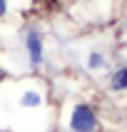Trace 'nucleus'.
<instances>
[{
    "label": "nucleus",
    "instance_id": "nucleus-1",
    "mask_svg": "<svg viewBox=\"0 0 127 132\" xmlns=\"http://www.w3.org/2000/svg\"><path fill=\"white\" fill-rule=\"evenodd\" d=\"M0 107L20 115H45L52 107V90L43 75H20L0 87Z\"/></svg>",
    "mask_w": 127,
    "mask_h": 132
},
{
    "label": "nucleus",
    "instance_id": "nucleus-2",
    "mask_svg": "<svg viewBox=\"0 0 127 132\" xmlns=\"http://www.w3.org/2000/svg\"><path fill=\"white\" fill-rule=\"evenodd\" d=\"M62 132H102V112L92 100L70 95L57 110Z\"/></svg>",
    "mask_w": 127,
    "mask_h": 132
},
{
    "label": "nucleus",
    "instance_id": "nucleus-3",
    "mask_svg": "<svg viewBox=\"0 0 127 132\" xmlns=\"http://www.w3.org/2000/svg\"><path fill=\"white\" fill-rule=\"evenodd\" d=\"M125 0H67L65 13L80 28H107L120 18Z\"/></svg>",
    "mask_w": 127,
    "mask_h": 132
},
{
    "label": "nucleus",
    "instance_id": "nucleus-4",
    "mask_svg": "<svg viewBox=\"0 0 127 132\" xmlns=\"http://www.w3.org/2000/svg\"><path fill=\"white\" fill-rule=\"evenodd\" d=\"M20 37V52H22V75H40L47 65V40L45 30L37 22H28L18 30Z\"/></svg>",
    "mask_w": 127,
    "mask_h": 132
},
{
    "label": "nucleus",
    "instance_id": "nucleus-5",
    "mask_svg": "<svg viewBox=\"0 0 127 132\" xmlns=\"http://www.w3.org/2000/svg\"><path fill=\"white\" fill-rule=\"evenodd\" d=\"M82 70L90 77H107V72L112 70V57L107 52V47H102V45L87 47L82 55Z\"/></svg>",
    "mask_w": 127,
    "mask_h": 132
},
{
    "label": "nucleus",
    "instance_id": "nucleus-6",
    "mask_svg": "<svg viewBox=\"0 0 127 132\" xmlns=\"http://www.w3.org/2000/svg\"><path fill=\"white\" fill-rule=\"evenodd\" d=\"M105 87L115 97H127V62L112 65V70L105 77Z\"/></svg>",
    "mask_w": 127,
    "mask_h": 132
},
{
    "label": "nucleus",
    "instance_id": "nucleus-7",
    "mask_svg": "<svg viewBox=\"0 0 127 132\" xmlns=\"http://www.w3.org/2000/svg\"><path fill=\"white\" fill-rule=\"evenodd\" d=\"M30 0H0V22L13 20L20 10H28Z\"/></svg>",
    "mask_w": 127,
    "mask_h": 132
},
{
    "label": "nucleus",
    "instance_id": "nucleus-8",
    "mask_svg": "<svg viewBox=\"0 0 127 132\" xmlns=\"http://www.w3.org/2000/svg\"><path fill=\"white\" fill-rule=\"evenodd\" d=\"M7 80H10V72H7V70H5V65L0 62V87H3Z\"/></svg>",
    "mask_w": 127,
    "mask_h": 132
}]
</instances>
